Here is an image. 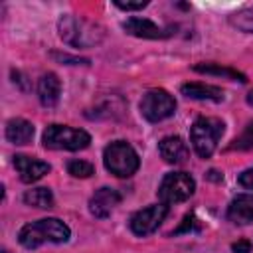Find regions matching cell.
<instances>
[{
	"instance_id": "obj_3",
	"label": "cell",
	"mask_w": 253,
	"mask_h": 253,
	"mask_svg": "<svg viewBox=\"0 0 253 253\" xmlns=\"http://www.w3.org/2000/svg\"><path fill=\"white\" fill-rule=\"evenodd\" d=\"M223 123L215 117H200L190 128V140L200 158H210L223 134Z\"/></svg>"
},
{
	"instance_id": "obj_17",
	"label": "cell",
	"mask_w": 253,
	"mask_h": 253,
	"mask_svg": "<svg viewBox=\"0 0 253 253\" xmlns=\"http://www.w3.org/2000/svg\"><path fill=\"white\" fill-rule=\"evenodd\" d=\"M24 202L26 206L47 210V208H53V194L49 188H32L24 194Z\"/></svg>"
},
{
	"instance_id": "obj_13",
	"label": "cell",
	"mask_w": 253,
	"mask_h": 253,
	"mask_svg": "<svg viewBox=\"0 0 253 253\" xmlns=\"http://www.w3.org/2000/svg\"><path fill=\"white\" fill-rule=\"evenodd\" d=\"M158 152L168 164H182L188 158V146L180 136H164L158 142Z\"/></svg>"
},
{
	"instance_id": "obj_5",
	"label": "cell",
	"mask_w": 253,
	"mask_h": 253,
	"mask_svg": "<svg viewBox=\"0 0 253 253\" xmlns=\"http://www.w3.org/2000/svg\"><path fill=\"white\" fill-rule=\"evenodd\" d=\"M43 146L51 150H83L89 146L91 136L83 128L67 125H49L43 130Z\"/></svg>"
},
{
	"instance_id": "obj_11",
	"label": "cell",
	"mask_w": 253,
	"mask_h": 253,
	"mask_svg": "<svg viewBox=\"0 0 253 253\" xmlns=\"http://www.w3.org/2000/svg\"><path fill=\"white\" fill-rule=\"evenodd\" d=\"M121 204V194L115 188H99L89 200V211L95 217H107Z\"/></svg>"
},
{
	"instance_id": "obj_26",
	"label": "cell",
	"mask_w": 253,
	"mask_h": 253,
	"mask_svg": "<svg viewBox=\"0 0 253 253\" xmlns=\"http://www.w3.org/2000/svg\"><path fill=\"white\" fill-rule=\"evenodd\" d=\"M247 103L253 107V91H249V95H247Z\"/></svg>"
},
{
	"instance_id": "obj_14",
	"label": "cell",
	"mask_w": 253,
	"mask_h": 253,
	"mask_svg": "<svg viewBox=\"0 0 253 253\" xmlns=\"http://www.w3.org/2000/svg\"><path fill=\"white\" fill-rule=\"evenodd\" d=\"M59 95H61V83H59L57 75L55 73H43L38 81L40 103L43 107H53V105H57Z\"/></svg>"
},
{
	"instance_id": "obj_15",
	"label": "cell",
	"mask_w": 253,
	"mask_h": 253,
	"mask_svg": "<svg viewBox=\"0 0 253 253\" xmlns=\"http://www.w3.org/2000/svg\"><path fill=\"white\" fill-rule=\"evenodd\" d=\"M182 95L198 101H213L219 103L223 99V91L215 85H206V83H184L182 85Z\"/></svg>"
},
{
	"instance_id": "obj_22",
	"label": "cell",
	"mask_w": 253,
	"mask_h": 253,
	"mask_svg": "<svg viewBox=\"0 0 253 253\" xmlns=\"http://www.w3.org/2000/svg\"><path fill=\"white\" fill-rule=\"evenodd\" d=\"M115 6L121 10H142L144 6H148V0H138V2H123V0H115Z\"/></svg>"
},
{
	"instance_id": "obj_6",
	"label": "cell",
	"mask_w": 253,
	"mask_h": 253,
	"mask_svg": "<svg viewBox=\"0 0 253 253\" xmlns=\"http://www.w3.org/2000/svg\"><path fill=\"white\" fill-rule=\"evenodd\" d=\"M196 190V182L190 174L186 172H170L162 178L160 186H158V198L160 204H180L186 202Z\"/></svg>"
},
{
	"instance_id": "obj_9",
	"label": "cell",
	"mask_w": 253,
	"mask_h": 253,
	"mask_svg": "<svg viewBox=\"0 0 253 253\" xmlns=\"http://www.w3.org/2000/svg\"><path fill=\"white\" fill-rule=\"evenodd\" d=\"M14 166L20 174V180L26 182V184H32V182H38L40 178H43L51 166L43 160H36L32 156H26V154H16L14 156Z\"/></svg>"
},
{
	"instance_id": "obj_24",
	"label": "cell",
	"mask_w": 253,
	"mask_h": 253,
	"mask_svg": "<svg viewBox=\"0 0 253 253\" xmlns=\"http://www.w3.org/2000/svg\"><path fill=\"white\" fill-rule=\"evenodd\" d=\"M231 249H233V253H251V243L247 239H239L231 245Z\"/></svg>"
},
{
	"instance_id": "obj_8",
	"label": "cell",
	"mask_w": 253,
	"mask_h": 253,
	"mask_svg": "<svg viewBox=\"0 0 253 253\" xmlns=\"http://www.w3.org/2000/svg\"><path fill=\"white\" fill-rule=\"evenodd\" d=\"M168 215V206L166 204H154V206H148V208H142L138 210L136 213H132L130 217V231L134 235H150L154 233L160 223L164 221V217Z\"/></svg>"
},
{
	"instance_id": "obj_18",
	"label": "cell",
	"mask_w": 253,
	"mask_h": 253,
	"mask_svg": "<svg viewBox=\"0 0 253 253\" xmlns=\"http://www.w3.org/2000/svg\"><path fill=\"white\" fill-rule=\"evenodd\" d=\"M229 22L233 28H237L241 32H253V6L233 12L229 16Z\"/></svg>"
},
{
	"instance_id": "obj_20",
	"label": "cell",
	"mask_w": 253,
	"mask_h": 253,
	"mask_svg": "<svg viewBox=\"0 0 253 253\" xmlns=\"http://www.w3.org/2000/svg\"><path fill=\"white\" fill-rule=\"evenodd\" d=\"M67 172H69L73 178H89V176L95 172V168H93L91 162H85V160L75 158V160H69V162H67Z\"/></svg>"
},
{
	"instance_id": "obj_7",
	"label": "cell",
	"mask_w": 253,
	"mask_h": 253,
	"mask_svg": "<svg viewBox=\"0 0 253 253\" xmlns=\"http://www.w3.org/2000/svg\"><path fill=\"white\" fill-rule=\"evenodd\" d=\"M176 111L174 97L164 89H148L140 101V113L150 123H160L172 117Z\"/></svg>"
},
{
	"instance_id": "obj_4",
	"label": "cell",
	"mask_w": 253,
	"mask_h": 253,
	"mask_svg": "<svg viewBox=\"0 0 253 253\" xmlns=\"http://www.w3.org/2000/svg\"><path fill=\"white\" fill-rule=\"evenodd\" d=\"M103 162H105V168L111 174L119 176V178L132 176L138 170V164H140L136 150L125 140L111 142L103 152Z\"/></svg>"
},
{
	"instance_id": "obj_21",
	"label": "cell",
	"mask_w": 253,
	"mask_h": 253,
	"mask_svg": "<svg viewBox=\"0 0 253 253\" xmlns=\"http://www.w3.org/2000/svg\"><path fill=\"white\" fill-rule=\"evenodd\" d=\"M235 148H253V123L243 130V134L235 140Z\"/></svg>"
},
{
	"instance_id": "obj_2",
	"label": "cell",
	"mask_w": 253,
	"mask_h": 253,
	"mask_svg": "<svg viewBox=\"0 0 253 253\" xmlns=\"http://www.w3.org/2000/svg\"><path fill=\"white\" fill-rule=\"evenodd\" d=\"M57 30H59V38L67 45L79 47V49L93 47V45L101 43L103 36H105V30L99 24L77 18V16H71V14H65V16L59 18Z\"/></svg>"
},
{
	"instance_id": "obj_1",
	"label": "cell",
	"mask_w": 253,
	"mask_h": 253,
	"mask_svg": "<svg viewBox=\"0 0 253 253\" xmlns=\"http://www.w3.org/2000/svg\"><path fill=\"white\" fill-rule=\"evenodd\" d=\"M69 235H71V231L61 219L43 217V219L26 223L18 233V241L26 249H36L43 243H65L69 239Z\"/></svg>"
},
{
	"instance_id": "obj_23",
	"label": "cell",
	"mask_w": 253,
	"mask_h": 253,
	"mask_svg": "<svg viewBox=\"0 0 253 253\" xmlns=\"http://www.w3.org/2000/svg\"><path fill=\"white\" fill-rule=\"evenodd\" d=\"M237 182H239L243 188L253 190V168H249V170L241 172V174H239V178H237Z\"/></svg>"
},
{
	"instance_id": "obj_25",
	"label": "cell",
	"mask_w": 253,
	"mask_h": 253,
	"mask_svg": "<svg viewBox=\"0 0 253 253\" xmlns=\"http://www.w3.org/2000/svg\"><path fill=\"white\" fill-rule=\"evenodd\" d=\"M194 225H196V217H194V215H186V217H184V223H182V225H180V227L176 229V233L188 231V229H192Z\"/></svg>"
},
{
	"instance_id": "obj_10",
	"label": "cell",
	"mask_w": 253,
	"mask_h": 253,
	"mask_svg": "<svg viewBox=\"0 0 253 253\" xmlns=\"http://www.w3.org/2000/svg\"><path fill=\"white\" fill-rule=\"evenodd\" d=\"M123 30L130 36L136 38H144V40H160L170 36V30H164L160 26H156L154 22H150L148 18H128L123 22Z\"/></svg>"
},
{
	"instance_id": "obj_16",
	"label": "cell",
	"mask_w": 253,
	"mask_h": 253,
	"mask_svg": "<svg viewBox=\"0 0 253 253\" xmlns=\"http://www.w3.org/2000/svg\"><path fill=\"white\" fill-rule=\"evenodd\" d=\"M6 138L12 144H28L34 138V125L26 119H10L6 123Z\"/></svg>"
},
{
	"instance_id": "obj_12",
	"label": "cell",
	"mask_w": 253,
	"mask_h": 253,
	"mask_svg": "<svg viewBox=\"0 0 253 253\" xmlns=\"http://www.w3.org/2000/svg\"><path fill=\"white\" fill-rule=\"evenodd\" d=\"M227 219L237 225H247L253 221V194H241L231 200L227 208Z\"/></svg>"
},
{
	"instance_id": "obj_19",
	"label": "cell",
	"mask_w": 253,
	"mask_h": 253,
	"mask_svg": "<svg viewBox=\"0 0 253 253\" xmlns=\"http://www.w3.org/2000/svg\"><path fill=\"white\" fill-rule=\"evenodd\" d=\"M198 73H213V75H225V77H229V79H239V81H245V75H241L239 71H235V69H231V67H221V65H215V63H206V65H196L194 67Z\"/></svg>"
}]
</instances>
